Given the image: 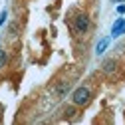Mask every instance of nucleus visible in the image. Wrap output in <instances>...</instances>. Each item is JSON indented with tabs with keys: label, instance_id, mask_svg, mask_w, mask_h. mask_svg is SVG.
<instances>
[{
	"label": "nucleus",
	"instance_id": "8",
	"mask_svg": "<svg viewBox=\"0 0 125 125\" xmlns=\"http://www.w3.org/2000/svg\"><path fill=\"white\" fill-rule=\"evenodd\" d=\"M73 115H75V109H73V107L66 109V117H68V119H70V117H73Z\"/></svg>",
	"mask_w": 125,
	"mask_h": 125
},
{
	"label": "nucleus",
	"instance_id": "7",
	"mask_svg": "<svg viewBox=\"0 0 125 125\" xmlns=\"http://www.w3.org/2000/svg\"><path fill=\"white\" fill-rule=\"evenodd\" d=\"M6 16H8V12H6V10H2V12H0V26L6 22Z\"/></svg>",
	"mask_w": 125,
	"mask_h": 125
},
{
	"label": "nucleus",
	"instance_id": "1",
	"mask_svg": "<svg viewBox=\"0 0 125 125\" xmlns=\"http://www.w3.org/2000/svg\"><path fill=\"white\" fill-rule=\"evenodd\" d=\"M89 97H91V93H89V89H87L85 85L77 87V89L72 93V101H73V105H87V103H89Z\"/></svg>",
	"mask_w": 125,
	"mask_h": 125
},
{
	"label": "nucleus",
	"instance_id": "5",
	"mask_svg": "<svg viewBox=\"0 0 125 125\" xmlns=\"http://www.w3.org/2000/svg\"><path fill=\"white\" fill-rule=\"evenodd\" d=\"M107 46H109V38H103V40H99V42H97V48H95V54H97V56H99V54H103Z\"/></svg>",
	"mask_w": 125,
	"mask_h": 125
},
{
	"label": "nucleus",
	"instance_id": "2",
	"mask_svg": "<svg viewBox=\"0 0 125 125\" xmlns=\"http://www.w3.org/2000/svg\"><path fill=\"white\" fill-rule=\"evenodd\" d=\"M73 30H75L77 34H85L87 30H89V16H87V14L80 12L73 18Z\"/></svg>",
	"mask_w": 125,
	"mask_h": 125
},
{
	"label": "nucleus",
	"instance_id": "4",
	"mask_svg": "<svg viewBox=\"0 0 125 125\" xmlns=\"http://www.w3.org/2000/svg\"><path fill=\"white\" fill-rule=\"evenodd\" d=\"M115 68H117V64H115V60H105L103 62V72L105 73H111V72H115Z\"/></svg>",
	"mask_w": 125,
	"mask_h": 125
},
{
	"label": "nucleus",
	"instance_id": "9",
	"mask_svg": "<svg viewBox=\"0 0 125 125\" xmlns=\"http://www.w3.org/2000/svg\"><path fill=\"white\" fill-rule=\"evenodd\" d=\"M117 12L123 14V12H125V4H119V6H117Z\"/></svg>",
	"mask_w": 125,
	"mask_h": 125
},
{
	"label": "nucleus",
	"instance_id": "6",
	"mask_svg": "<svg viewBox=\"0 0 125 125\" xmlns=\"http://www.w3.org/2000/svg\"><path fill=\"white\" fill-rule=\"evenodd\" d=\"M6 60H8L6 52H4V50H0V70H2V68L6 66Z\"/></svg>",
	"mask_w": 125,
	"mask_h": 125
},
{
	"label": "nucleus",
	"instance_id": "3",
	"mask_svg": "<svg viewBox=\"0 0 125 125\" xmlns=\"http://www.w3.org/2000/svg\"><path fill=\"white\" fill-rule=\"evenodd\" d=\"M123 32H125V18H117L115 24H113V28H111V36L117 38V36H121Z\"/></svg>",
	"mask_w": 125,
	"mask_h": 125
}]
</instances>
